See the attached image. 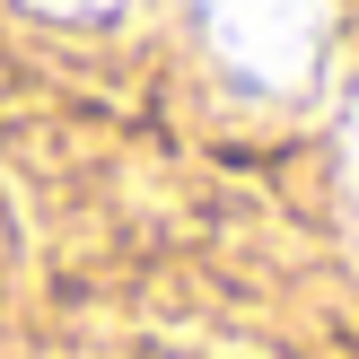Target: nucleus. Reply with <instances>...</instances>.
Instances as JSON below:
<instances>
[{
  "instance_id": "nucleus-2",
  "label": "nucleus",
  "mask_w": 359,
  "mask_h": 359,
  "mask_svg": "<svg viewBox=\"0 0 359 359\" xmlns=\"http://www.w3.org/2000/svg\"><path fill=\"white\" fill-rule=\"evenodd\" d=\"M342 193H351V219H359V97L342 114Z\"/></svg>"
},
{
  "instance_id": "nucleus-3",
  "label": "nucleus",
  "mask_w": 359,
  "mask_h": 359,
  "mask_svg": "<svg viewBox=\"0 0 359 359\" xmlns=\"http://www.w3.org/2000/svg\"><path fill=\"white\" fill-rule=\"evenodd\" d=\"M35 9H53V18H97V9H123V0H35Z\"/></svg>"
},
{
  "instance_id": "nucleus-1",
  "label": "nucleus",
  "mask_w": 359,
  "mask_h": 359,
  "mask_svg": "<svg viewBox=\"0 0 359 359\" xmlns=\"http://www.w3.org/2000/svg\"><path fill=\"white\" fill-rule=\"evenodd\" d=\"M193 27L245 97H298L325 70L333 0H193Z\"/></svg>"
}]
</instances>
